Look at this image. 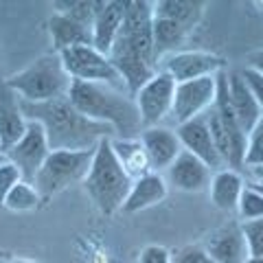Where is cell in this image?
<instances>
[{"mask_svg":"<svg viewBox=\"0 0 263 263\" xmlns=\"http://www.w3.org/2000/svg\"><path fill=\"white\" fill-rule=\"evenodd\" d=\"M226 81H228V97H230L233 112H235L237 121H239L243 134L248 136L250 129L257 125L263 114L259 110L257 101H254L250 88L246 86V81H243L239 70H226Z\"/></svg>","mask_w":263,"mask_h":263,"instance_id":"obj_19","label":"cell"},{"mask_svg":"<svg viewBox=\"0 0 263 263\" xmlns=\"http://www.w3.org/2000/svg\"><path fill=\"white\" fill-rule=\"evenodd\" d=\"M22 114L27 121H35L44 127L51 152H95L103 138H114V129L105 123H97L84 117L68 101V95L46 103L22 101Z\"/></svg>","mask_w":263,"mask_h":263,"instance_id":"obj_2","label":"cell"},{"mask_svg":"<svg viewBox=\"0 0 263 263\" xmlns=\"http://www.w3.org/2000/svg\"><path fill=\"white\" fill-rule=\"evenodd\" d=\"M174 95H176V81L162 70L156 72L134 95V103L138 114H141L143 129L160 125L169 117L171 105H174Z\"/></svg>","mask_w":263,"mask_h":263,"instance_id":"obj_9","label":"cell"},{"mask_svg":"<svg viewBox=\"0 0 263 263\" xmlns=\"http://www.w3.org/2000/svg\"><path fill=\"white\" fill-rule=\"evenodd\" d=\"M246 248H248V257H263V217L241 221Z\"/></svg>","mask_w":263,"mask_h":263,"instance_id":"obj_28","label":"cell"},{"mask_svg":"<svg viewBox=\"0 0 263 263\" xmlns=\"http://www.w3.org/2000/svg\"><path fill=\"white\" fill-rule=\"evenodd\" d=\"M154 53H156V62H160L162 57H167L171 53H178L180 46L186 42L189 37V29H184L182 24H178L174 20L167 18H158L154 15Z\"/></svg>","mask_w":263,"mask_h":263,"instance_id":"obj_23","label":"cell"},{"mask_svg":"<svg viewBox=\"0 0 263 263\" xmlns=\"http://www.w3.org/2000/svg\"><path fill=\"white\" fill-rule=\"evenodd\" d=\"M48 31H51L55 53H62L66 48L75 46H92V27L79 22L66 13H53L48 20Z\"/></svg>","mask_w":263,"mask_h":263,"instance_id":"obj_20","label":"cell"},{"mask_svg":"<svg viewBox=\"0 0 263 263\" xmlns=\"http://www.w3.org/2000/svg\"><path fill=\"white\" fill-rule=\"evenodd\" d=\"M68 101L84 117L110 125L117 134L114 138H138L143 132L141 114L136 110L134 97L112 86L70 81Z\"/></svg>","mask_w":263,"mask_h":263,"instance_id":"obj_3","label":"cell"},{"mask_svg":"<svg viewBox=\"0 0 263 263\" xmlns=\"http://www.w3.org/2000/svg\"><path fill=\"white\" fill-rule=\"evenodd\" d=\"M62 57V64L68 77L72 81H86V84H105L127 92L125 81L121 79V75L114 68V64L110 62L108 55L99 53L95 46H75V48H66V51L57 53ZM129 95V92H127ZM132 97V95H129Z\"/></svg>","mask_w":263,"mask_h":263,"instance_id":"obj_7","label":"cell"},{"mask_svg":"<svg viewBox=\"0 0 263 263\" xmlns=\"http://www.w3.org/2000/svg\"><path fill=\"white\" fill-rule=\"evenodd\" d=\"M171 263H213L202 243H186L178 250H171Z\"/></svg>","mask_w":263,"mask_h":263,"instance_id":"obj_29","label":"cell"},{"mask_svg":"<svg viewBox=\"0 0 263 263\" xmlns=\"http://www.w3.org/2000/svg\"><path fill=\"white\" fill-rule=\"evenodd\" d=\"M24 129H27V119L22 114L20 97L9 88L7 79H0V147H3V154L20 141Z\"/></svg>","mask_w":263,"mask_h":263,"instance_id":"obj_16","label":"cell"},{"mask_svg":"<svg viewBox=\"0 0 263 263\" xmlns=\"http://www.w3.org/2000/svg\"><path fill=\"white\" fill-rule=\"evenodd\" d=\"M48 154H51V147H48L44 127L35 121H27V129H24L22 138L5 152V158L20 171L24 182L33 184V180H35L37 171L42 169Z\"/></svg>","mask_w":263,"mask_h":263,"instance_id":"obj_8","label":"cell"},{"mask_svg":"<svg viewBox=\"0 0 263 263\" xmlns=\"http://www.w3.org/2000/svg\"><path fill=\"white\" fill-rule=\"evenodd\" d=\"M243 263H263V257H248Z\"/></svg>","mask_w":263,"mask_h":263,"instance_id":"obj_35","label":"cell"},{"mask_svg":"<svg viewBox=\"0 0 263 263\" xmlns=\"http://www.w3.org/2000/svg\"><path fill=\"white\" fill-rule=\"evenodd\" d=\"M241 72V77H243V81H246V86L250 88V92H252V97H254V101H257V105H259V110H261V114H263V75H259L257 70H252V68H241L239 70Z\"/></svg>","mask_w":263,"mask_h":263,"instance_id":"obj_31","label":"cell"},{"mask_svg":"<svg viewBox=\"0 0 263 263\" xmlns=\"http://www.w3.org/2000/svg\"><path fill=\"white\" fill-rule=\"evenodd\" d=\"M138 141H141L147 158H149L152 171H156V174H164L171 167V162L182 154V145H180L176 129L164 125L145 127L138 136Z\"/></svg>","mask_w":263,"mask_h":263,"instance_id":"obj_14","label":"cell"},{"mask_svg":"<svg viewBox=\"0 0 263 263\" xmlns=\"http://www.w3.org/2000/svg\"><path fill=\"white\" fill-rule=\"evenodd\" d=\"M158 70L167 72V75L176 81H191L202 77H215L221 70H226V64L219 55H213L206 51H178L158 62Z\"/></svg>","mask_w":263,"mask_h":263,"instance_id":"obj_11","label":"cell"},{"mask_svg":"<svg viewBox=\"0 0 263 263\" xmlns=\"http://www.w3.org/2000/svg\"><path fill=\"white\" fill-rule=\"evenodd\" d=\"M252 174H254V178H257V180L263 178V162L259 164V167H252Z\"/></svg>","mask_w":263,"mask_h":263,"instance_id":"obj_34","label":"cell"},{"mask_svg":"<svg viewBox=\"0 0 263 263\" xmlns=\"http://www.w3.org/2000/svg\"><path fill=\"white\" fill-rule=\"evenodd\" d=\"M202 246L213 263H243L248 259V248H246L239 219H230L209 233Z\"/></svg>","mask_w":263,"mask_h":263,"instance_id":"obj_13","label":"cell"},{"mask_svg":"<svg viewBox=\"0 0 263 263\" xmlns=\"http://www.w3.org/2000/svg\"><path fill=\"white\" fill-rule=\"evenodd\" d=\"M125 15V0H99V9L92 20V46L108 55L119 35Z\"/></svg>","mask_w":263,"mask_h":263,"instance_id":"obj_17","label":"cell"},{"mask_svg":"<svg viewBox=\"0 0 263 263\" xmlns=\"http://www.w3.org/2000/svg\"><path fill=\"white\" fill-rule=\"evenodd\" d=\"M204 7L206 3H200V0H158L154 3V15L174 20L184 29L193 31L202 18Z\"/></svg>","mask_w":263,"mask_h":263,"instance_id":"obj_24","label":"cell"},{"mask_svg":"<svg viewBox=\"0 0 263 263\" xmlns=\"http://www.w3.org/2000/svg\"><path fill=\"white\" fill-rule=\"evenodd\" d=\"M138 263H171V250L158 243L145 246L141 250V257H138Z\"/></svg>","mask_w":263,"mask_h":263,"instance_id":"obj_32","label":"cell"},{"mask_svg":"<svg viewBox=\"0 0 263 263\" xmlns=\"http://www.w3.org/2000/svg\"><path fill=\"white\" fill-rule=\"evenodd\" d=\"M248 68L257 70L259 75H263V51H254L248 55Z\"/></svg>","mask_w":263,"mask_h":263,"instance_id":"obj_33","label":"cell"},{"mask_svg":"<svg viewBox=\"0 0 263 263\" xmlns=\"http://www.w3.org/2000/svg\"><path fill=\"white\" fill-rule=\"evenodd\" d=\"M213 171L209 164H204L200 158H195L193 154H189L182 149V154L171 162V167L164 171V180L167 184L176 186L178 191H186V193H200L206 191L213 178Z\"/></svg>","mask_w":263,"mask_h":263,"instance_id":"obj_15","label":"cell"},{"mask_svg":"<svg viewBox=\"0 0 263 263\" xmlns=\"http://www.w3.org/2000/svg\"><path fill=\"white\" fill-rule=\"evenodd\" d=\"M237 215H239L241 221L263 217V193L254 184L243 186L241 197H239V202H237Z\"/></svg>","mask_w":263,"mask_h":263,"instance_id":"obj_26","label":"cell"},{"mask_svg":"<svg viewBox=\"0 0 263 263\" xmlns=\"http://www.w3.org/2000/svg\"><path fill=\"white\" fill-rule=\"evenodd\" d=\"M257 184H263V178H261V180H257Z\"/></svg>","mask_w":263,"mask_h":263,"instance_id":"obj_39","label":"cell"},{"mask_svg":"<svg viewBox=\"0 0 263 263\" xmlns=\"http://www.w3.org/2000/svg\"><path fill=\"white\" fill-rule=\"evenodd\" d=\"M40 202H42V195L37 193V189L31 182L20 180V182L9 191V195L5 197L3 206H7L13 213H29V211H35L40 206Z\"/></svg>","mask_w":263,"mask_h":263,"instance_id":"obj_25","label":"cell"},{"mask_svg":"<svg viewBox=\"0 0 263 263\" xmlns=\"http://www.w3.org/2000/svg\"><path fill=\"white\" fill-rule=\"evenodd\" d=\"M9 263H37V261H31V259H11Z\"/></svg>","mask_w":263,"mask_h":263,"instance_id":"obj_36","label":"cell"},{"mask_svg":"<svg viewBox=\"0 0 263 263\" xmlns=\"http://www.w3.org/2000/svg\"><path fill=\"white\" fill-rule=\"evenodd\" d=\"M263 162V117L259 119V123L250 129L248 134V143H246V158L243 164L246 167H259Z\"/></svg>","mask_w":263,"mask_h":263,"instance_id":"obj_27","label":"cell"},{"mask_svg":"<svg viewBox=\"0 0 263 263\" xmlns=\"http://www.w3.org/2000/svg\"><path fill=\"white\" fill-rule=\"evenodd\" d=\"M215 95H217V75L176 84L174 105H171V114H169L171 121L176 125H182V123L209 112L213 103H215Z\"/></svg>","mask_w":263,"mask_h":263,"instance_id":"obj_10","label":"cell"},{"mask_svg":"<svg viewBox=\"0 0 263 263\" xmlns=\"http://www.w3.org/2000/svg\"><path fill=\"white\" fill-rule=\"evenodd\" d=\"M176 134H178L180 145H182L184 152L193 154L195 158H200L204 164H209L213 171L226 169L224 160H221V156L215 149V143H213V136H211L209 123H206V112L182 123V125H176Z\"/></svg>","mask_w":263,"mask_h":263,"instance_id":"obj_12","label":"cell"},{"mask_svg":"<svg viewBox=\"0 0 263 263\" xmlns=\"http://www.w3.org/2000/svg\"><path fill=\"white\" fill-rule=\"evenodd\" d=\"M92 154L95 152H51L33 180V186L42 197H51L62 193L70 184L84 182L92 164Z\"/></svg>","mask_w":263,"mask_h":263,"instance_id":"obj_6","label":"cell"},{"mask_svg":"<svg viewBox=\"0 0 263 263\" xmlns=\"http://www.w3.org/2000/svg\"><path fill=\"white\" fill-rule=\"evenodd\" d=\"M167 191H169V184H167V180H164V176L156 174V171H149V174L132 180L129 193L125 197V202H123L121 211L123 213H138V211L152 209L167 197Z\"/></svg>","mask_w":263,"mask_h":263,"instance_id":"obj_18","label":"cell"},{"mask_svg":"<svg viewBox=\"0 0 263 263\" xmlns=\"http://www.w3.org/2000/svg\"><path fill=\"white\" fill-rule=\"evenodd\" d=\"M112 138H103L92 154V164L84 180V189L103 215H114L121 211L129 193L132 178L121 167L112 152Z\"/></svg>","mask_w":263,"mask_h":263,"instance_id":"obj_4","label":"cell"},{"mask_svg":"<svg viewBox=\"0 0 263 263\" xmlns=\"http://www.w3.org/2000/svg\"><path fill=\"white\" fill-rule=\"evenodd\" d=\"M70 77L66 72L62 57L55 51L37 57L33 64L7 79V84L22 101L46 103L53 99L66 97L70 90Z\"/></svg>","mask_w":263,"mask_h":263,"instance_id":"obj_5","label":"cell"},{"mask_svg":"<svg viewBox=\"0 0 263 263\" xmlns=\"http://www.w3.org/2000/svg\"><path fill=\"white\" fill-rule=\"evenodd\" d=\"M243 178L237 174L235 169H219L213 174L211 184H209V195L211 202L221 211H237V202L243 191Z\"/></svg>","mask_w":263,"mask_h":263,"instance_id":"obj_21","label":"cell"},{"mask_svg":"<svg viewBox=\"0 0 263 263\" xmlns=\"http://www.w3.org/2000/svg\"><path fill=\"white\" fill-rule=\"evenodd\" d=\"M20 180H22L20 171L15 169L9 160H5L0 164V204L5 202V197L9 195V191L20 182Z\"/></svg>","mask_w":263,"mask_h":263,"instance_id":"obj_30","label":"cell"},{"mask_svg":"<svg viewBox=\"0 0 263 263\" xmlns=\"http://www.w3.org/2000/svg\"><path fill=\"white\" fill-rule=\"evenodd\" d=\"M254 186H257V189H259V191L263 193V184H257V182H254Z\"/></svg>","mask_w":263,"mask_h":263,"instance_id":"obj_38","label":"cell"},{"mask_svg":"<svg viewBox=\"0 0 263 263\" xmlns=\"http://www.w3.org/2000/svg\"><path fill=\"white\" fill-rule=\"evenodd\" d=\"M112 152L117 156V160L121 162V167L125 169V174L136 180L145 174H149V158L143 149V145L138 138H112Z\"/></svg>","mask_w":263,"mask_h":263,"instance_id":"obj_22","label":"cell"},{"mask_svg":"<svg viewBox=\"0 0 263 263\" xmlns=\"http://www.w3.org/2000/svg\"><path fill=\"white\" fill-rule=\"evenodd\" d=\"M154 3L125 0V15L119 35L110 48V62L134 97L156 72L158 62L154 53Z\"/></svg>","mask_w":263,"mask_h":263,"instance_id":"obj_1","label":"cell"},{"mask_svg":"<svg viewBox=\"0 0 263 263\" xmlns=\"http://www.w3.org/2000/svg\"><path fill=\"white\" fill-rule=\"evenodd\" d=\"M7 158H5V154H3V147H0V164H3Z\"/></svg>","mask_w":263,"mask_h":263,"instance_id":"obj_37","label":"cell"}]
</instances>
